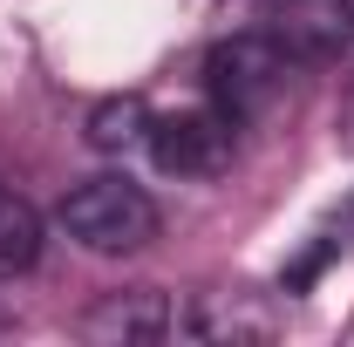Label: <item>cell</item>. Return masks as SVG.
I'll return each mask as SVG.
<instances>
[{
    "label": "cell",
    "instance_id": "cell-5",
    "mask_svg": "<svg viewBox=\"0 0 354 347\" xmlns=\"http://www.w3.org/2000/svg\"><path fill=\"white\" fill-rule=\"evenodd\" d=\"M41 252V218L28 212L7 184H0V272H21V265H35Z\"/></svg>",
    "mask_w": 354,
    "mask_h": 347
},
{
    "label": "cell",
    "instance_id": "cell-6",
    "mask_svg": "<svg viewBox=\"0 0 354 347\" xmlns=\"http://www.w3.org/2000/svg\"><path fill=\"white\" fill-rule=\"evenodd\" d=\"M136 136H150V109H143L136 95H116V102H102V109L88 116V143H95V150H130Z\"/></svg>",
    "mask_w": 354,
    "mask_h": 347
},
{
    "label": "cell",
    "instance_id": "cell-1",
    "mask_svg": "<svg viewBox=\"0 0 354 347\" xmlns=\"http://www.w3.org/2000/svg\"><path fill=\"white\" fill-rule=\"evenodd\" d=\"M55 218H62V232L82 252H102V259L143 252L157 238V205H150V191L130 184V177H88V184H75Z\"/></svg>",
    "mask_w": 354,
    "mask_h": 347
},
{
    "label": "cell",
    "instance_id": "cell-2",
    "mask_svg": "<svg viewBox=\"0 0 354 347\" xmlns=\"http://www.w3.org/2000/svg\"><path fill=\"white\" fill-rule=\"evenodd\" d=\"M279 75H286V55L266 41V35H232L205 55V88H212V109L232 116V123H252L266 102L279 95Z\"/></svg>",
    "mask_w": 354,
    "mask_h": 347
},
{
    "label": "cell",
    "instance_id": "cell-3",
    "mask_svg": "<svg viewBox=\"0 0 354 347\" xmlns=\"http://www.w3.org/2000/svg\"><path fill=\"white\" fill-rule=\"evenodd\" d=\"M259 35L286 62H334L354 35V7L348 0H266Z\"/></svg>",
    "mask_w": 354,
    "mask_h": 347
},
{
    "label": "cell",
    "instance_id": "cell-7",
    "mask_svg": "<svg viewBox=\"0 0 354 347\" xmlns=\"http://www.w3.org/2000/svg\"><path fill=\"white\" fill-rule=\"evenodd\" d=\"M348 7H354V0H348Z\"/></svg>",
    "mask_w": 354,
    "mask_h": 347
},
{
    "label": "cell",
    "instance_id": "cell-4",
    "mask_svg": "<svg viewBox=\"0 0 354 347\" xmlns=\"http://www.w3.org/2000/svg\"><path fill=\"white\" fill-rule=\"evenodd\" d=\"M232 130L239 123L218 109H177V116L150 123V157L171 177H218L232 164Z\"/></svg>",
    "mask_w": 354,
    "mask_h": 347
}]
</instances>
